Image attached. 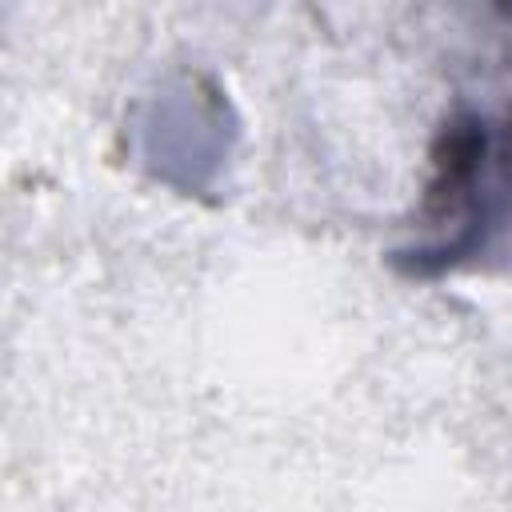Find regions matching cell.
Returning <instances> with one entry per match:
<instances>
[{
    "label": "cell",
    "instance_id": "6da1fadb",
    "mask_svg": "<svg viewBox=\"0 0 512 512\" xmlns=\"http://www.w3.org/2000/svg\"><path fill=\"white\" fill-rule=\"evenodd\" d=\"M488 160H496L500 192L512 196V116L500 124V132H488Z\"/></svg>",
    "mask_w": 512,
    "mask_h": 512
}]
</instances>
